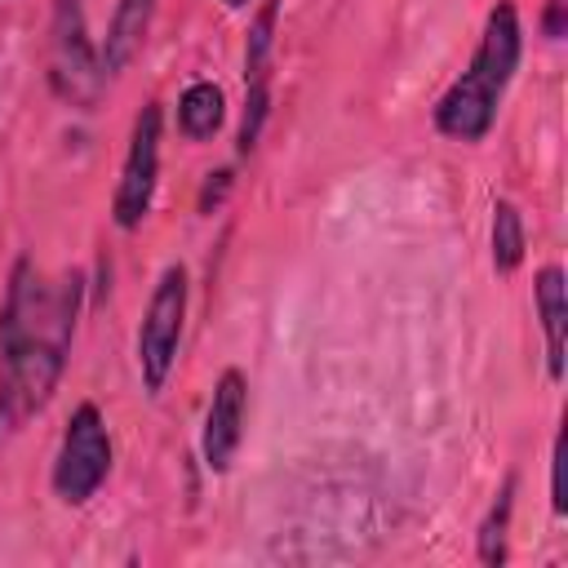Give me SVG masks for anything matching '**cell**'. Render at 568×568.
I'll return each instance as SVG.
<instances>
[{"instance_id": "4", "label": "cell", "mask_w": 568, "mask_h": 568, "mask_svg": "<svg viewBox=\"0 0 568 568\" xmlns=\"http://www.w3.org/2000/svg\"><path fill=\"white\" fill-rule=\"evenodd\" d=\"M155 169H160V106H142V115L133 124L129 155H124V173L115 186V222L120 226H138L142 213L151 209Z\"/></svg>"}, {"instance_id": "7", "label": "cell", "mask_w": 568, "mask_h": 568, "mask_svg": "<svg viewBox=\"0 0 568 568\" xmlns=\"http://www.w3.org/2000/svg\"><path fill=\"white\" fill-rule=\"evenodd\" d=\"M53 71H58L62 93H71V98H89V93H93L98 71H93V58H89V44H84V31H80V9H75V0H58Z\"/></svg>"}, {"instance_id": "6", "label": "cell", "mask_w": 568, "mask_h": 568, "mask_svg": "<svg viewBox=\"0 0 568 568\" xmlns=\"http://www.w3.org/2000/svg\"><path fill=\"white\" fill-rule=\"evenodd\" d=\"M240 426H244V377L231 368L222 373L213 404H209V422H204V462L213 470H226L235 448H240Z\"/></svg>"}, {"instance_id": "8", "label": "cell", "mask_w": 568, "mask_h": 568, "mask_svg": "<svg viewBox=\"0 0 568 568\" xmlns=\"http://www.w3.org/2000/svg\"><path fill=\"white\" fill-rule=\"evenodd\" d=\"M151 9H155V0H120V9L111 18V31H106V49H102V71L106 75H115L120 67H129V58L138 53V44L146 36Z\"/></svg>"}, {"instance_id": "1", "label": "cell", "mask_w": 568, "mask_h": 568, "mask_svg": "<svg viewBox=\"0 0 568 568\" xmlns=\"http://www.w3.org/2000/svg\"><path fill=\"white\" fill-rule=\"evenodd\" d=\"M519 62V18L510 4H497L488 13V27H484V44L470 62V71L439 98L435 106V124L448 133V138H462V142H475L488 133L493 124V106L510 80Z\"/></svg>"}, {"instance_id": "13", "label": "cell", "mask_w": 568, "mask_h": 568, "mask_svg": "<svg viewBox=\"0 0 568 568\" xmlns=\"http://www.w3.org/2000/svg\"><path fill=\"white\" fill-rule=\"evenodd\" d=\"M550 493H555V497H550L555 510L564 515V506H568V497H564V439L555 444V479H550Z\"/></svg>"}, {"instance_id": "5", "label": "cell", "mask_w": 568, "mask_h": 568, "mask_svg": "<svg viewBox=\"0 0 568 568\" xmlns=\"http://www.w3.org/2000/svg\"><path fill=\"white\" fill-rule=\"evenodd\" d=\"M280 4L266 0L253 31H248V102H244V124H240V151H253L262 120H266V84H271V31H275Z\"/></svg>"}, {"instance_id": "11", "label": "cell", "mask_w": 568, "mask_h": 568, "mask_svg": "<svg viewBox=\"0 0 568 568\" xmlns=\"http://www.w3.org/2000/svg\"><path fill=\"white\" fill-rule=\"evenodd\" d=\"M524 257V222L515 213V204H497V217H493V262L497 271H515Z\"/></svg>"}, {"instance_id": "12", "label": "cell", "mask_w": 568, "mask_h": 568, "mask_svg": "<svg viewBox=\"0 0 568 568\" xmlns=\"http://www.w3.org/2000/svg\"><path fill=\"white\" fill-rule=\"evenodd\" d=\"M506 515H510V479H506V488H501V497H497V506L479 532V559L484 564H497L506 555Z\"/></svg>"}, {"instance_id": "9", "label": "cell", "mask_w": 568, "mask_h": 568, "mask_svg": "<svg viewBox=\"0 0 568 568\" xmlns=\"http://www.w3.org/2000/svg\"><path fill=\"white\" fill-rule=\"evenodd\" d=\"M537 306H541V324H546V364L550 377H564V275L555 266H546L537 275Z\"/></svg>"}, {"instance_id": "2", "label": "cell", "mask_w": 568, "mask_h": 568, "mask_svg": "<svg viewBox=\"0 0 568 568\" xmlns=\"http://www.w3.org/2000/svg\"><path fill=\"white\" fill-rule=\"evenodd\" d=\"M106 466H111V439H106V426L98 417L93 404H80L67 422V435H62V453H58V466H53V488L62 501L80 506L98 493V484L106 479Z\"/></svg>"}, {"instance_id": "3", "label": "cell", "mask_w": 568, "mask_h": 568, "mask_svg": "<svg viewBox=\"0 0 568 568\" xmlns=\"http://www.w3.org/2000/svg\"><path fill=\"white\" fill-rule=\"evenodd\" d=\"M182 315H186V275L182 266H169L151 293L142 333H138V364H142V382L155 395L173 368L178 355V337H182Z\"/></svg>"}, {"instance_id": "10", "label": "cell", "mask_w": 568, "mask_h": 568, "mask_svg": "<svg viewBox=\"0 0 568 568\" xmlns=\"http://www.w3.org/2000/svg\"><path fill=\"white\" fill-rule=\"evenodd\" d=\"M178 120L186 129V138H213L222 124V89L217 84H191L182 93Z\"/></svg>"}, {"instance_id": "14", "label": "cell", "mask_w": 568, "mask_h": 568, "mask_svg": "<svg viewBox=\"0 0 568 568\" xmlns=\"http://www.w3.org/2000/svg\"><path fill=\"white\" fill-rule=\"evenodd\" d=\"M222 4H244V0H222Z\"/></svg>"}]
</instances>
